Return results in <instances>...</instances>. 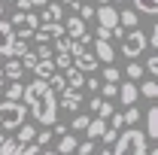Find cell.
<instances>
[{
    "instance_id": "cell-1",
    "label": "cell",
    "mask_w": 158,
    "mask_h": 155,
    "mask_svg": "<svg viewBox=\"0 0 158 155\" xmlns=\"http://www.w3.org/2000/svg\"><path fill=\"white\" fill-rule=\"evenodd\" d=\"M21 100H24L27 113L37 119L43 128H52V125L58 122V97H55V91L49 88L46 79H34L31 85H24Z\"/></svg>"
},
{
    "instance_id": "cell-2",
    "label": "cell",
    "mask_w": 158,
    "mask_h": 155,
    "mask_svg": "<svg viewBox=\"0 0 158 155\" xmlns=\"http://www.w3.org/2000/svg\"><path fill=\"white\" fill-rule=\"evenodd\" d=\"M146 149H149V143L140 128H122L110 155H146Z\"/></svg>"
},
{
    "instance_id": "cell-3",
    "label": "cell",
    "mask_w": 158,
    "mask_h": 155,
    "mask_svg": "<svg viewBox=\"0 0 158 155\" xmlns=\"http://www.w3.org/2000/svg\"><path fill=\"white\" fill-rule=\"evenodd\" d=\"M27 119V107L21 100H0V128L15 131L19 125H24Z\"/></svg>"
},
{
    "instance_id": "cell-4",
    "label": "cell",
    "mask_w": 158,
    "mask_h": 155,
    "mask_svg": "<svg viewBox=\"0 0 158 155\" xmlns=\"http://www.w3.org/2000/svg\"><path fill=\"white\" fill-rule=\"evenodd\" d=\"M143 52H146V34H143L140 27L125 31V37H122V55L131 58V61H137Z\"/></svg>"
},
{
    "instance_id": "cell-5",
    "label": "cell",
    "mask_w": 158,
    "mask_h": 155,
    "mask_svg": "<svg viewBox=\"0 0 158 155\" xmlns=\"http://www.w3.org/2000/svg\"><path fill=\"white\" fill-rule=\"evenodd\" d=\"M9 27H12V34L15 37H34V31L40 27V15L37 12H12V19H9Z\"/></svg>"
},
{
    "instance_id": "cell-6",
    "label": "cell",
    "mask_w": 158,
    "mask_h": 155,
    "mask_svg": "<svg viewBox=\"0 0 158 155\" xmlns=\"http://www.w3.org/2000/svg\"><path fill=\"white\" fill-rule=\"evenodd\" d=\"M94 19H98L100 27L113 31V27H118V9L113 6V3H103V6H98V9H94Z\"/></svg>"
},
{
    "instance_id": "cell-7",
    "label": "cell",
    "mask_w": 158,
    "mask_h": 155,
    "mask_svg": "<svg viewBox=\"0 0 158 155\" xmlns=\"http://www.w3.org/2000/svg\"><path fill=\"white\" fill-rule=\"evenodd\" d=\"M40 24H64V6H61L58 0H49V3L43 6Z\"/></svg>"
},
{
    "instance_id": "cell-8",
    "label": "cell",
    "mask_w": 158,
    "mask_h": 155,
    "mask_svg": "<svg viewBox=\"0 0 158 155\" xmlns=\"http://www.w3.org/2000/svg\"><path fill=\"white\" fill-rule=\"evenodd\" d=\"M98 64H100V61L94 58V52H91V49H82L79 55H73V67H76L79 73H94V70H98Z\"/></svg>"
},
{
    "instance_id": "cell-9",
    "label": "cell",
    "mask_w": 158,
    "mask_h": 155,
    "mask_svg": "<svg viewBox=\"0 0 158 155\" xmlns=\"http://www.w3.org/2000/svg\"><path fill=\"white\" fill-rule=\"evenodd\" d=\"M91 52H94V58H98V61H106V64L116 61V49H113L110 40H94V43H91Z\"/></svg>"
},
{
    "instance_id": "cell-10",
    "label": "cell",
    "mask_w": 158,
    "mask_h": 155,
    "mask_svg": "<svg viewBox=\"0 0 158 155\" xmlns=\"http://www.w3.org/2000/svg\"><path fill=\"white\" fill-rule=\"evenodd\" d=\"M118 100H122V107H134L137 103V97H140V91H137V82H118Z\"/></svg>"
},
{
    "instance_id": "cell-11",
    "label": "cell",
    "mask_w": 158,
    "mask_h": 155,
    "mask_svg": "<svg viewBox=\"0 0 158 155\" xmlns=\"http://www.w3.org/2000/svg\"><path fill=\"white\" fill-rule=\"evenodd\" d=\"M61 34H64V24H40L37 31H34L37 43H52V40H58Z\"/></svg>"
},
{
    "instance_id": "cell-12",
    "label": "cell",
    "mask_w": 158,
    "mask_h": 155,
    "mask_svg": "<svg viewBox=\"0 0 158 155\" xmlns=\"http://www.w3.org/2000/svg\"><path fill=\"white\" fill-rule=\"evenodd\" d=\"M61 110H67V113H76L79 107H82V94L73 91V88H67V91H61V100H58Z\"/></svg>"
},
{
    "instance_id": "cell-13",
    "label": "cell",
    "mask_w": 158,
    "mask_h": 155,
    "mask_svg": "<svg viewBox=\"0 0 158 155\" xmlns=\"http://www.w3.org/2000/svg\"><path fill=\"white\" fill-rule=\"evenodd\" d=\"M143 134H146V140H152V143L158 140V107L155 103L146 110V131Z\"/></svg>"
},
{
    "instance_id": "cell-14",
    "label": "cell",
    "mask_w": 158,
    "mask_h": 155,
    "mask_svg": "<svg viewBox=\"0 0 158 155\" xmlns=\"http://www.w3.org/2000/svg\"><path fill=\"white\" fill-rule=\"evenodd\" d=\"M0 73H3V79H12V82H19L21 73H24V67H21V61H19V58H9V61H3Z\"/></svg>"
},
{
    "instance_id": "cell-15",
    "label": "cell",
    "mask_w": 158,
    "mask_h": 155,
    "mask_svg": "<svg viewBox=\"0 0 158 155\" xmlns=\"http://www.w3.org/2000/svg\"><path fill=\"white\" fill-rule=\"evenodd\" d=\"M64 34H67L70 40H82V37H85V21L79 19V15L67 19V21H64Z\"/></svg>"
},
{
    "instance_id": "cell-16",
    "label": "cell",
    "mask_w": 158,
    "mask_h": 155,
    "mask_svg": "<svg viewBox=\"0 0 158 155\" xmlns=\"http://www.w3.org/2000/svg\"><path fill=\"white\" fill-rule=\"evenodd\" d=\"M12 27H9V21L0 19V55H9L12 52Z\"/></svg>"
},
{
    "instance_id": "cell-17",
    "label": "cell",
    "mask_w": 158,
    "mask_h": 155,
    "mask_svg": "<svg viewBox=\"0 0 158 155\" xmlns=\"http://www.w3.org/2000/svg\"><path fill=\"white\" fill-rule=\"evenodd\" d=\"M118 27H125V31L140 27V12H134V9H118Z\"/></svg>"
},
{
    "instance_id": "cell-18",
    "label": "cell",
    "mask_w": 158,
    "mask_h": 155,
    "mask_svg": "<svg viewBox=\"0 0 158 155\" xmlns=\"http://www.w3.org/2000/svg\"><path fill=\"white\" fill-rule=\"evenodd\" d=\"M64 79H67V88L79 91V88H82V82H85V73H79L76 67H70V70H64Z\"/></svg>"
},
{
    "instance_id": "cell-19",
    "label": "cell",
    "mask_w": 158,
    "mask_h": 155,
    "mask_svg": "<svg viewBox=\"0 0 158 155\" xmlns=\"http://www.w3.org/2000/svg\"><path fill=\"white\" fill-rule=\"evenodd\" d=\"M76 146H79V143H76V137H73V134H61V137H58V152H55V155L76 152Z\"/></svg>"
},
{
    "instance_id": "cell-20",
    "label": "cell",
    "mask_w": 158,
    "mask_h": 155,
    "mask_svg": "<svg viewBox=\"0 0 158 155\" xmlns=\"http://www.w3.org/2000/svg\"><path fill=\"white\" fill-rule=\"evenodd\" d=\"M131 3H134V12H143V15L158 12V0H131Z\"/></svg>"
},
{
    "instance_id": "cell-21",
    "label": "cell",
    "mask_w": 158,
    "mask_h": 155,
    "mask_svg": "<svg viewBox=\"0 0 158 155\" xmlns=\"http://www.w3.org/2000/svg\"><path fill=\"white\" fill-rule=\"evenodd\" d=\"M15 131H19L15 134V143H34V137H37V128L34 125H19Z\"/></svg>"
},
{
    "instance_id": "cell-22",
    "label": "cell",
    "mask_w": 158,
    "mask_h": 155,
    "mask_svg": "<svg viewBox=\"0 0 158 155\" xmlns=\"http://www.w3.org/2000/svg\"><path fill=\"white\" fill-rule=\"evenodd\" d=\"M52 64H55V70H58V73H64V70H70V67H73V58H70L67 52H55V55H52Z\"/></svg>"
},
{
    "instance_id": "cell-23",
    "label": "cell",
    "mask_w": 158,
    "mask_h": 155,
    "mask_svg": "<svg viewBox=\"0 0 158 155\" xmlns=\"http://www.w3.org/2000/svg\"><path fill=\"white\" fill-rule=\"evenodd\" d=\"M34 73H37V79H49L52 73H58V70H55V64H52V58H49V61H37Z\"/></svg>"
},
{
    "instance_id": "cell-24",
    "label": "cell",
    "mask_w": 158,
    "mask_h": 155,
    "mask_svg": "<svg viewBox=\"0 0 158 155\" xmlns=\"http://www.w3.org/2000/svg\"><path fill=\"white\" fill-rule=\"evenodd\" d=\"M137 91H140L143 97H149V100H155V94H158V82L149 76L146 82H140V85H137Z\"/></svg>"
},
{
    "instance_id": "cell-25",
    "label": "cell",
    "mask_w": 158,
    "mask_h": 155,
    "mask_svg": "<svg viewBox=\"0 0 158 155\" xmlns=\"http://www.w3.org/2000/svg\"><path fill=\"white\" fill-rule=\"evenodd\" d=\"M100 82H113V85H118V82H122V70H118L116 64H106V67H103Z\"/></svg>"
},
{
    "instance_id": "cell-26",
    "label": "cell",
    "mask_w": 158,
    "mask_h": 155,
    "mask_svg": "<svg viewBox=\"0 0 158 155\" xmlns=\"http://www.w3.org/2000/svg\"><path fill=\"white\" fill-rule=\"evenodd\" d=\"M85 131H88V140H94V137H100L103 131H106V119H91Z\"/></svg>"
},
{
    "instance_id": "cell-27",
    "label": "cell",
    "mask_w": 158,
    "mask_h": 155,
    "mask_svg": "<svg viewBox=\"0 0 158 155\" xmlns=\"http://www.w3.org/2000/svg\"><path fill=\"white\" fill-rule=\"evenodd\" d=\"M49 82V88L55 91V94H61V91H67V79H64V73H52V76L46 79Z\"/></svg>"
},
{
    "instance_id": "cell-28",
    "label": "cell",
    "mask_w": 158,
    "mask_h": 155,
    "mask_svg": "<svg viewBox=\"0 0 158 155\" xmlns=\"http://www.w3.org/2000/svg\"><path fill=\"white\" fill-rule=\"evenodd\" d=\"M122 119H125V128H137V122H140V110H137V107H125Z\"/></svg>"
},
{
    "instance_id": "cell-29",
    "label": "cell",
    "mask_w": 158,
    "mask_h": 155,
    "mask_svg": "<svg viewBox=\"0 0 158 155\" xmlns=\"http://www.w3.org/2000/svg\"><path fill=\"white\" fill-rule=\"evenodd\" d=\"M125 73H128V82H140V79H143V64H137V61H128Z\"/></svg>"
},
{
    "instance_id": "cell-30",
    "label": "cell",
    "mask_w": 158,
    "mask_h": 155,
    "mask_svg": "<svg viewBox=\"0 0 158 155\" xmlns=\"http://www.w3.org/2000/svg\"><path fill=\"white\" fill-rule=\"evenodd\" d=\"M21 94H24V85H21V82H12V85L3 88V97H6V100H21Z\"/></svg>"
},
{
    "instance_id": "cell-31",
    "label": "cell",
    "mask_w": 158,
    "mask_h": 155,
    "mask_svg": "<svg viewBox=\"0 0 158 155\" xmlns=\"http://www.w3.org/2000/svg\"><path fill=\"white\" fill-rule=\"evenodd\" d=\"M37 152H40V143L34 140V143H19L12 155H37Z\"/></svg>"
},
{
    "instance_id": "cell-32",
    "label": "cell",
    "mask_w": 158,
    "mask_h": 155,
    "mask_svg": "<svg viewBox=\"0 0 158 155\" xmlns=\"http://www.w3.org/2000/svg\"><path fill=\"white\" fill-rule=\"evenodd\" d=\"M24 52H31V49H27V40H12V52H9V58H21V55H24Z\"/></svg>"
},
{
    "instance_id": "cell-33",
    "label": "cell",
    "mask_w": 158,
    "mask_h": 155,
    "mask_svg": "<svg viewBox=\"0 0 158 155\" xmlns=\"http://www.w3.org/2000/svg\"><path fill=\"white\" fill-rule=\"evenodd\" d=\"M113 113H116V110H113V100H103V97H100V107H98V119H110Z\"/></svg>"
},
{
    "instance_id": "cell-34",
    "label": "cell",
    "mask_w": 158,
    "mask_h": 155,
    "mask_svg": "<svg viewBox=\"0 0 158 155\" xmlns=\"http://www.w3.org/2000/svg\"><path fill=\"white\" fill-rule=\"evenodd\" d=\"M19 61H21V67H24V70H34L40 58H37V52H24V55H21Z\"/></svg>"
},
{
    "instance_id": "cell-35",
    "label": "cell",
    "mask_w": 158,
    "mask_h": 155,
    "mask_svg": "<svg viewBox=\"0 0 158 155\" xmlns=\"http://www.w3.org/2000/svg\"><path fill=\"white\" fill-rule=\"evenodd\" d=\"M106 128H110V131H116V134L122 131V128H125V119H122V113H118V110L113 113V116H110V125H106Z\"/></svg>"
},
{
    "instance_id": "cell-36",
    "label": "cell",
    "mask_w": 158,
    "mask_h": 155,
    "mask_svg": "<svg viewBox=\"0 0 158 155\" xmlns=\"http://www.w3.org/2000/svg\"><path fill=\"white\" fill-rule=\"evenodd\" d=\"M15 146H19L15 137H6V140L0 143V155H12V152H15Z\"/></svg>"
},
{
    "instance_id": "cell-37",
    "label": "cell",
    "mask_w": 158,
    "mask_h": 155,
    "mask_svg": "<svg viewBox=\"0 0 158 155\" xmlns=\"http://www.w3.org/2000/svg\"><path fill=\"white\" fill-rule=\"evenodd\" d=\"M143 70H146L149 76L155 79V73H158V55H149V58H146V67H143Z\"/></svg>"
},
{
    "instance_id": "cell-38",
    "label": "cell",
    "mask_w": 158,
    "mask_h": 155,
    "mask_svg": "<svg viewBox=\"0 0 158 155\" xmlns=\"http://www.w3.org/2000/svg\"><path fill=\"white\" fill-rule=\"evenodd\" d=\"M100 88H103V100H113L118 94V85H113V82H103Z\"/></svg>"
},
{
    "instance_id": "cell-39",
    "label": "cell",
    "mask_w": 158,
    "mask_h": 155,
    "mask_svg": "<svg viewBox=\"0 0 158 155\" xmlns=\"http://www.w3.org/2000/svg\"><path fill=\"white\" fill-rule=\"evenodd\" d=\"M76 155H94V140H85L76 146Z\"/></svg>"
},
{
    "instance_id": "cell-40",
    "label": "cell",
    "mask_w": 158,
    "mask_h": 155,
    "mask_svg": "<svg viewBox=\"0 0 158 155\" xmlns=\"http://www.w3.org/2000/svg\"><path fill=\"white\" fill-rule=\"evenodd\" d=\"M146 46H152V49L158 46V24H152V27H149V34H146Z\"/></svg>"
},
{
    "instance_id": "cell-41",
    "label": "cell",
    "mask_w": 158,
    "mask_h": 155,
    "mask_svg": "<svg viewBox=\"0 0 158 155\" xmlns=\"http://www.w3.org/2000/svg\"><path fill=\"white\" fill-rule=\"evenodd\" d=\"M88 122H91L88 116H76V119H73V131H85V128H88Z\"/></svg>"
},
{
    "instance_id": "cell-42",
    "label": "cell",
    "mask_w": 158,
    "mask_h": 155,
    "mask_svg": "<svg viewBox=\"0 0 158 155\" xmlns=\"http://www.w3.org/2000/svg\"><path fill=\"white\" fill-rule=\"evenodd\" d=\"M82 85H88V91H98V88L103 85V82H100L98 76H88V82H82Z\"/></svg>"
},
{
    "instance_id": "cell-43",
    "label": "cell",
    "mask_w": 158,
    "mask_h": 155,
    "mask_svg": "<svg viewBox=\"0 0 158 155\" xmlns=\"http://www.w3.org/2000/svg\"><path fill=\"white\" fill-rule=\"evenodd\" d=\"M34 140L43 146V143H49V140H52V131H37V137H34Z\"/></svg>"
},
{
    "instance_id": "cell-44",
    "label": "cell",
    "mask_w": 158,
    "mask_h": 155,
    "mask_svg": "<svg viewBox=\"0 0 158 155\" xmlns=\"http://www.w3.org/2000/svg\"><path fill=\"white\" fill-rule=\"evenodd\" d=\"M15 6H19V12H31V9H34L31 0H15Z\"/></svg>"
},
{
    "instance_id": "cell-45",
    "label": "cell",
    "mask_w": 158,
    "mask_h": 155,
    "mask_svg": "<svg viewBox=\"0 0 158 155\" xmlns=\"http://www.w3.org/2000/svg\"><path fill=\"white\" fill-rule=\"evenodd\" d=\"M98 107H100V97H91V100H88V110H94V113H98Z\"/></svg>"
},
{
    "instance_id": "cell-46",
    "label": "cell",
    "mask_w": 158,
    "mask_h": 155,
    "mask_svg": "<svg viewBox=\"0 0 158 155\" xmlns=\"http://www.w3.org/2000/svg\"><path fill=\"white\" fill-rule=\"evenodd\" d=\"M46 3H49V0H31V6H40V9H43Z\"/></svg>"
},
{
    "instance_id": "cell-47",
    "label": "cell",
    "mask_w": 158,
    "mask_h": 155,
    "mask_svg": "<svg viewBox=\"0 0 158 155\" xmlns=\"http://www.w3.org/2000/svg\"><path fill=\"white\" fill-rule=\"evenodd\" d=\"M61 6H70V3H76V0H58Z\"/></svg>"
},
{
    "instance_id": "cell-48",
    "label": "cell",
    "mask_w": 158,
    "mask_h": 155,
    "mask_svg": "<svg viewBox=\"0 0 158 155\" xmlns=\"http://www.w3.org/2000/svg\"><path fill=\"white\" fill-rule=\"evenodd\" d=\"M100 155H110V149H100Z\"/></svg>"
},
{
    "instance_id": "cell-49",
    "label": "cell",
    "mask_w": 158,
    "mask_h": 155,
    "mask_svg": "<svg viewBox=\"0 0 158 155\" xmlns=\"http://www.w3.org/2000/svg\"><path fill=\"white\" fill-rule=\"evenodd\" d=\"M37 155H55V152H37Z\"/></svg>"
},
{
    "instance_id": "cell-50",
    "label": "cell",
    "mask_w": 158,
    "mask_h": 155,
    "mask_svg": "<svg viewBox=\"0 0 158 155\" xmlns=\"http://www.w3.org/2000/svg\"><path fill=\"white\" fill-rule=\"evenodd\" d=\"M103 3H113V0H100V6H103Z\"/></svg>"
},
{
    "instance_id": "cell-51",
    "label": "cell",
    "mask_w": 158,
    "mask_h": 155,
    "mask_svg": "<svg viewBox=\"0 0 158 155\" xmlns=\"http://www.w3.org/2000/svg\"><path fill=\"white\" fill-rule=\"evenodd\" d=\"M0 12H3V0H0Z\"/></svg>"
},
{
    "instance_id": "cell-52",
    "label": "cell",
    "mask_w": 158,
    "mask_h": 155,
    "mask_svg": "<svg viewBox=\"0 0 158 155\" xmlns=\"http://www.w3.org/2000/svg\"><path fill=\"white\" fill-rule=\"evenodd\" d=\"M0 67H3V55H0Z\"/></svg>"
},
{
    "instance_id": "cell-53",
    "label": "cell",
    "mask_w": 158,
    "mask_h": 155,
    "mask_svg": "<svg viewBox=\"0 0 158 155\" xmlns=\"http://www.w3.org/2000/svg\"><path fill=\"white\" fill-rule=\"evenodd\" d=\"M113 3H125V0H113Z\"/></svg>"
},
{
    "instance_id": "cell-54",
    "label": "cell",
    "mask_w": 158,
    "mask_h": 155,
    "mask_svg": "<svg viewBox=\"0 0 158 155\" xmlns=\"http://www.w3.org/2000/svg\"><path fill=\"white\" fill-rule=\"evenodd\" d=\"M64 155H76V152H64Z\"/></svg>"
},
{
    "instance_id": "cell-55",
    "label": "cell",
    "mask_w": 158,
    "mask_h": 155,
    "mask_svg": "<svg viewBox=\"0 0 158 155\" xmlns=\"http://www.w3.org/2000/svg\"><path fill=\"white\" fill-rule=\"evenodd\" d=\"M85 3H91V0H85Z\"/></svg>"
}]
</instances>
